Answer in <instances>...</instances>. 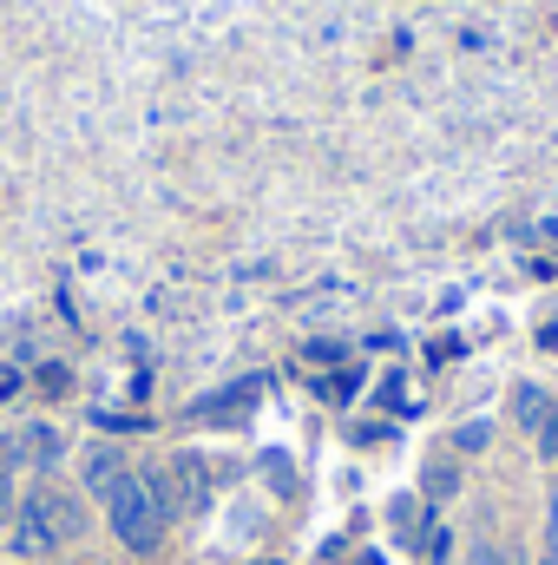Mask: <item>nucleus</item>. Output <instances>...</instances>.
Segmentation results:
<instances>
[{"label": "nucleus", "instance_id": "2", "mask_svg": "<svg viewBox=\"0 0 558 565\" xmlns=\"http://www.w3.org/2000/svg\"><path fill=\"white\" fill-rule=\"evenodd\" d=\"M79 533V513L66 507V500H53V493H40V500H26L20 507V533H13V553L20 559H46L60 540H73Z\"/></svg>", "mask_w": 558, "mask_h": 565}, {"label": "nucleus", "instance_id": "12", "mask_svg": "<svg viewBox=\"0 0 558 565\" xmlns=\"http://www.w3.org/2000/svg\"><path fill=\"white\" fill-rule=\"evenodd\" d=\"M539 565H552V559H539Z\"/></svg>", "mask_w": 558, "mask_h": 565}, {"label": "nucleus", "instance_id": "11", "mask_svg": "<svg viewBox=\"0 0 558 565\" xmlns=\"http://www.w3.org/2000/svg\"><path fill=\"white\" fill-rule=\"evenodd\" d=\"M440 565H447V553H440Z\"/></svg>", "mask_w": 558, "mask_h": 565}, {"label": "nucleus", "instance_id": "7", "mask_svg": "<svg viewBox=\"0 0 558 565\" xmlns=\"http://www.w3.org/2000/svg\"><path fill=\"white\" fill-rule=\"evenodd\" d=\"M486 440H493V422H466L460 434H453V447H460V454H480Z\"/></svg>", "mask_w": 558, "mask_h": 565}, {"label": "nucleus", "instance_id": "1", "mask_svg": "<svg viewBox=\"0 0 558 565\" xmlns=\"http://www.w3.org/2000/svg\"><path fill=\"white\" fill-rule=\"evenodd\" d=\"M106 526H112V540L126 546V553H158V540H164V513L151 507V493H144V473H119L106 493Z\"/></svg>", "mask_w": 558, "mask_h": 565}, {"label": "nucleus", "instance_id": "10", "mask_svg": "<svg viewBox=\"0 0 558 565\" xmlns=\"http://www.w3.org/2000/svg\"><path fill=\"white\" fill-rule=\"evenodd\" d=\"M546 559L558 565V493H552V507H546Z\"/></svg>", "mask_w": 558, "mask_h": 565}, {"label": "nucleus", "instance_id": "8", "mask_svg": "<svg viewBox=\"0 0 558 565\" xmlns=\"http://www.w3.org/2000/svg\"><path fill=\"white\" fill-rule=\"evenodd\" d=\"M539 460H558V408L546 415V427H539Z\"/></svg>", "mask_w": 558, "mask_h": 565}, {"label": "nucleus", "instance_id": "3", "mask_svg": "<svg viewBox=\"0 0 558 565\" xmlns=\"http://www.w3.org/2000/svg\"><path fill=\"white\" fill-rule=\"evenodd\" d=\"M171 480H178V513H191V507H204V467L184 454L178 467H171Z\"/></svg>", "mask_w": 558, "mask_h": 565}, {"label": "nucleus", "instance_id": "6", "mask_svg": "<svg viewBox=\"0 0 558 565\" xmlns=\"http://www.w3.org/2000/svg\"><path fill=\"white\" fill-rule=\"evenodd\" d=\"M20 460H26V467H53V460H60V434H46V427H33V434L20 440Z\"/></svg>", "mask_w": 558, "mask_h": 565}, {"label": "nucleus", "instance_id": "4", "mask_svg": "<svg viewBox=\"0 0 558 565\" xmlns=\"http://www.w3.org/2000/svg\"><path fill=\"white\" fill-rule=\"evenodd\" d=\"M119 473H126V460H119L112 447H99V454H86V487H93V493H106V487H112Z\"/></svg>", "mask_w": 558, "mask_h": 565}, {"label": "nucleus", "instance_id": "9", "mask_svg": "<svg viewBox=\"0 0 558 565\" xmlns=\"http://www.w3.org/2000/svg\"><path fill=\"white\" fill-rule=\"evenodd\" d=\"M466 565H519L513 559V553H500V546H486V540H480V546H473V559Z\"/></svg>", "mask_w": 558, "mask_h": 565}, {"label": "nucleus", "instance_id": "5", "mask_svg": "<svg viewBox=\"0 0 558 565\" xmlns=\"http://www.w3.org/2000/svg\"><path fill=\"white\" fill-rule=\"evenodd\" d=\"M513 415H519V427H533V434H539V427H546V415H552L546 388H519V395H513Z\"/></svg>", "mask_w": 558, "mask_h": 565}]
</instances>
